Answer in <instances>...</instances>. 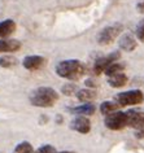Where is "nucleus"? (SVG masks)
<instances>
[{
  "label": "nucleus",
  "instance_id": "f257e3e1",
  "mask_svg": "<svg viewBox=\"0 0 144 153\" xmlns=\"http://www.w3.org/2000/svg\"><path fill=\"white\" fill-rule=\"evenodd\" d=\"M56 74L68 81H78L85 74V65L79 60H64L56 65Z\"/></svg>",
  "mask_w": 144,
  "mask_h": 153
},
{
  "label": "nucleus",
  "instance_id": "f03ea898",
  "mask_svg": "<svg viewBox=\"0 0 144 153\" xmlns=\"http://www.w3.org/2000/svg\"><path fill=\"white\" fill-rule=\"evenodd\" d=\"M30 102L38 108H51L59 100V94L51 87H38L30 94Z\"/></svg>",
  "mask_w": 144,
  "mask_h": 153
},
{
  "label": "nucleus",
  "instance_id": "7ed1b4c3",
  "mask_svg": "<svg viewBox=\"0 0 144 153\" xmlns=\"http://www.w3.org/2000/svg\"><path fill=\"white\" fill-rule=\"evenodd\" d=\"M114 100L118 102L120 106H131V105L142 104L144 100V95L140 90H130L117 94Z\"/></svg>",
  "mask_w": 144,
  "mask_h": 153
},
{
  "label": "nucleus",
  "instance_id": "20e7f679",
  "mask_svg": "<svg viewBox=\"0 0 144 153\" xmlns=\"http://www.w3.org/2000/svg\"><path fill=\"white\" fill-rule=\"evenodd\" d=\"M121 31H122V25L121 24H114L111 25L108 27L103 29L97 35V43L100 45H107L111 44L116 40V38L120 35Z\"/></svg>",
  "mask_w": 144,
  "mask_h": 153
},
{
  "label": "nucleus",
  "instance_id": "39448f33",
  "mask_svg": "<svg viewBox=\"0 0 144 153\" xmlns=\"http://www.w3.org/2000/svg\"><path fill=\"white\" fill-rule=\"evenodd\" d=\"M104 125L111 130H122V128H125L127 126L126 113L121 112V110H117V112H113L111 114H108V116H105Z\"/></svg>",
  "mask_w": 144,
  "mask_h": 153
},
{
  "label": "nucleus",
  "instance_id": "423d86ee",
  "mask_svg": "<svg viewBox=\"0 0 144 153\" xmlns=\"http://www.w3.org/2000/svg\"><path fill=\"white\" fill-rule=\"evenodd\" d=\"M120 57H121V53L114 51V52L109 53V55H107V56H103V57H100V59H97L96 61H95V64H94V73L96 75L104 73L105 70H107V68L109 66V65H112L113 62L118 61Z\"/></svg>",
  "mask_w": 144,
  "mask_h": 153
},
{
  "label": "nucleus",
  "instance_id": "0eeeda50",
  "mask_svg": "<svg viewBox=\"0 0 144 153\" xmlns=\"http://www.w3.org/2000/svg\"><path fill=\"white\" fill-rule=\"evenodd\" d=\"M127 116V126L135 128L136 131L144 127V113L138 109H130L126 113Z\"/></svg>",
  "mask_w": 144,
  "mask_h": 153
},
{
  "label": "nucleus",
  "instance_id": "6e6552de",
  "mask_svg": "<svg viewBox=\"0 0 144 153\" xmlns=\"http://www.w3.org/2000/svg\"><path fill=\"white\" fill-rule=\"evenodd\" d=\"M70 128L79 134H88L91 130V122L85 116H77L70 122Z\"/></svg>",
  "mask_w": 144,
  "mask_h": 153
},
{
  "label": "nucleus",
  "instance_id": "1a4fd4ad",
  "mask_svg": "<svg viewBox=\"0 0 144 153\" xmlns=\"http://www.w3.org/2000/svg\"><path fill=\"white\" fill-rule=\"evenodd\" d=\"M118 45L122 51L126 52H132L134 49L138 47V42H136L135 36L131 33H125L118 40Z\"/></svg>",
  "mask_w": 144,
  "mask_h": 153
},
{
  "label": "nucleus",
  "instance_id": "9d476101",
  "mask_svg": "<svg viewBox=\"0 0 144 153\" xmlns=\"http://www.w3.org/2000/svg\"><path fill=\"white\" fill-rule=\"evenodd\" d=\"M44 64H45V59L42 56H38V55L26 56L24 59V61H22L24 68L27 69V70H36V69H40Z\"/></svg>",
  "mask_w": 144,
  "mask_h": 153
},
{
  "label": "nucleus",
  "instance_id": "9b49d317",
  "mask_svg": "<svg viewBox=\"0 0 144 153\" xmlns=\"http://www.w3.org/2000/svg\"><path fill=\"white\" fill-rule=\"evenodd\" d=\"M21 48V42L16 39H0V52H16Z\"/></svg>",
  "mask_w": 144,
  "mask_h": 153
},
{
  "label": "nucleus",
  "instance_id": "f8f14e48",
  "mask_svg": "<svg viewBox=\"0 0 144 153\" xmlns=\"http://www.w3.org/2000/svg\"><path fill=\"white\" fill-rule=\"evenodd\" d=\"M108 83H109L111 87H113V88L123 87L127 83V75L125 74L123 71L117 73V74H113V75H109L108 76Z\"/></svg>",
  "mask_w": 144,
  "mask_h": 153
},
{
  "label": "nucleus",
  "instance_id": "ddd939ff",
  "mask_svg": "<svg viewBox=\"0 0 144 153\" xmlns=\"http://www.w3.org/2000/svg\"><path fill=\"white\" fill-rule=\"evenodd\" d=\"M95 108L94 104H91V102H85V104L79 105V106H74V108L70 109V112L73 114H77V116H85V117H88L91 114L95 113Z\"/></svg>",
  "mask_w": 144,
  "mask_h": 153
},
{
  "label": "nucleus",
  "instance_id": "4468645a",
  "mask_svg": "<svg viewBox=\"0 0 144 153\" xmlns=\"http://www.w3.org/2000/svg\"><path fill=\"white\" fill-rule=\"evenodd\" d=\"M16 30V22L13 20H4L0 22V39L9 36Z\"/></svg>",
  "mask_w": 144,
  "mask_h": 153
},
{
  "label": "nucleus",
  "instance_id": "2eb2a0df",
  "mask_svg": "<svg viewBox=\"0 0 144 153\" xmlns=\"http://www.w3.org/2000/svg\"><path fill=\"white\" fill-rule=\"evenodd\" d=\"M75 96L82 102H91L96 99V91L91 88H82V90H78Z\"/></svg>",
  "mask_w": 144,
  "mask_h": 153
},
{
  "label": "nucleus",
  "instance_id": "dca6fc26",
  "mask_svg": "<svg viewBox=\"0 0 144 153\" xmlns=\"http://www.w3.org/2000/svg\"><path fill=\"white\" fill-rule=\"evenodd\" d=\"M120 108L121 106L116 100L114 101H104V102H101V105H100V112H101V114H104V116H108V114H111L113 112L120 110Z\"/></svg>",
  "mask_w": 144,
  "mask_h": 153
},
{
  "label": "nucleus",
  "instance_id": "f3484780",
  "mask_svg": "<svg viewBox=\"0 0 144 153\" xmlns=\"http://www.w3.org/2000/svg\"><path fill=\"white\" fill-rule=\"evenodd\" d=\"M125 68H126V65H125V64L116 61V62H113L112 65H109V66L107 68V70H105L104 73L107 74V76H109V75H113V74H117V73L123 71Z\"/></svg>",
  "mask_w": 144,
  "mask_h": 153
},
{
  "label": "nucleus",
  "instance_id": "a211bd4d",
  "mask_svg": "<svg viewBox=\"0 0 144 153\" xmlns=\"http://www.w3.org/2000/svg\"><path fill=\"white\" fill-rule=\"evenodd\" d=\"M18 64V60L14 56L10 55H5L0 57V66L1 68H13Z\"/></svg>",
  "mask_w": 144,
  "mask_h": 153
},
{
  "label": "nucleus",
  "instance_id": "6ab92c4d",
  "mask_svg": "<svg viewBox=\"0 0 144 153\" xmlns=\"http://www.w3.org/2000/svg\"><path fill=\"white\" fill-rule=\"evenodd\" d=\"M13 153H34V148L29 141H21V143L17 144V147L14 148Z\"/></svg>",
  "mask_w": 144,
  "mask_h": 153
},
{
  "label": "nucleus",
  "instance_id": "aec40b11",
  "mask_svg": "<svg viewBox=\"0 0 144 153\" xmlns=\"http://www.w3.org/2000/svg\"><path fill=\"white\" fill-rule=\"evenodd\" d=\"M61 91H62V94L68 95V96H71V95H75L78 92L77 87H75V85H73V83H68V85L62 86Z\"/></svg>",
  "mask_w": 144,
  "mask_h": 153
},
{
  "label": "nucleus",
  "instance_id": "412c9836",
  "mask_svg": "<svg viewBox=\"0 0 144 153\" xmlns=\"http://www.w3.org/2000/svg\"><path fill=\"white\" fill-rule=\"evenodd\" d=\"M34 153H56V149L51 144H44L40 145L36 151H34Z\"/></svg>",
  "mask_w": 144,
  "mask_h": 153
},
{
  "label": "nucleus",
  "instance_id": "4be33fe9",
  "mask_svg": "<svg viewBox=\"0 0 144 153\" xmlns=\"http://www.w3.org/2000/svg\"><path fill=\"white\" fill-rule=\"evenodd\" d=\"M136 38L140 42H144V20H142L136 26Z\"/></svg>",
  "mask_w": 144,
  "mask_h": 153
},
{
  "label": "nucleus",
  "instance_id": "5701e85b",
  "mask_svg": "<svg viewBox=\"0 0 144 153\" xmlns=\"http://www.w3.org/2000/svg\"><path fill=\"white\" fill-rule=\"evenodd\" d=\"M136 10L139 13H144V0H139L136 4Z\"/></svg>",
  "mask_w": 144,
  "mask_h": 153
},
{
  "label": "nucleus",
  "instance_id": "b1692460",
  "mask_svg": "<svg viewBox=\"0 0 144 153\" xmlns=\"http://www.w3.org/2000/svg\"><path fill=\"white\" fill-rule=\"evenodd\" d=\"M138 139H144V127L143 128H140L136 131V135H135Z\"/></svg>",
  "mask_w": 144,
  "mask_h": 153
},
{
  "label": "nucleus",
  "instance_id": "393cba45",
  "mask_svg": "<svg viewBox=\"0 0 144 153\" xmlns=\"http://www.w3.org/2000/svg\"><path fill=\"white\" fill-rule=\"evenodd\" d=\"M56 153H73V152H69V151H64V152H56Z\"/></svg>",
  "mask_w": 144,
  "mask_h": 153
}]
</instances>
